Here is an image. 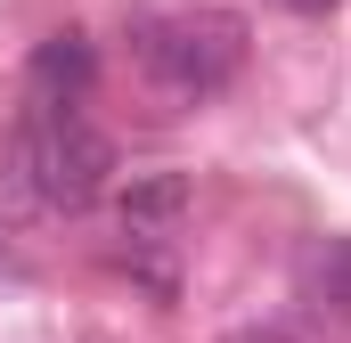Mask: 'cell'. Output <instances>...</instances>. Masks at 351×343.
<instances>
[{"instance_id":"obj_5","label":"cell","mask_w":351,"mask_h":343,"mask_svg":"<svg viewBox=\"0 0 351 343\" xmlns=\"http://www.w3.org/2000/svg\"><path fill=\"white\" fill-rule=\"evenodd\" d=\"M319 294H327L335 319H351V237H343V246H327V261H319Z\"/></svg>"},{"instance_id":"obj_2","label":"cell","mask_w":351,"mask_h":343,"mask_svg":"<svg viewBox=\"0 0 351 343\" xmlns=\"http://www.w3.org/2000/svg\"><path fill=\"white\" fill-rule=\"evenodd\" d=\"M8 156L25 172V196L49 204V213H82L114 180V147H106V131L90 123L82 106H25Z\"/></svg>"},{"instance_id":"obj_4","label":"cell","mask_w":351,"mask_h":343,"mask_svg":"<svg viewBox=\"0 0 351 343\" xmlns=\"http://www.w3.org/2000/svg\"><path fill=\"white\" fill-rule=\"evenodd\" d=\"M180 221H188V180L180 172H156V180L123 188V237L131 246H172Z\"/></svg>"},{"instance_id":"obj_3","label":"cell","mask_w":351,"mask_h":343,"mask_svg":"<svg viewBox=\"0 0 351 343\" xmlns=\"http://www.w3.org/2000/svg\"><path fill=\"white\" fill-rule=\"evenodd\" d=\"M98 82V58H90L82 33H49L33 49V74H25V106H82Z\"/></svg>"},{"instance_id":"obj_6","label":"cell","mask_w":351,"mask_h":343,"mask_svg":"<svg viewBox=\"0 0 351 343\" xmlns=\"http://www.w3.org/2000/svg\"><path fill=\"white\" fill-rule=\"evenodd\" d=\"M286 8H302V16H319V8H327V0H286Z\"/></svg>"},{"instance_id":"obj_1","label":"cell","mask_w":351,"mask_h":343,"mask_svg":"<svg viewBox=\"0 0 351 343\" xmlns=\"http://www.w3.org/2000/svg\"><path fill=\"white\" fill-rule=\"evenodd\" d=\"M131 58H139V74L164 98L196 106V98H221V90L237 82L245 25L229 8H139L131 16Z\"/></svg>"}]
</instances>
